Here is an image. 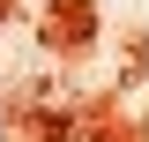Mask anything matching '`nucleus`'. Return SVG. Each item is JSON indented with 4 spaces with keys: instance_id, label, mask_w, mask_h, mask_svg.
Instances as JSON below:
<instances>
[{
    "instance_id": "nucleus-1",
    "label": "nucleus",
    "mask_w": 149,
    "mask_h": 142,
    "mask_svg": "<svg viewBox=\"0 0 149 142\" xmlns=\"http://www.w3.org/2000/svg\"><path fill=\"white\" fill-rule=\"evenodd\" d=\"M0 142H8V127H0Z\"/></svg>"
}]
</instances>
